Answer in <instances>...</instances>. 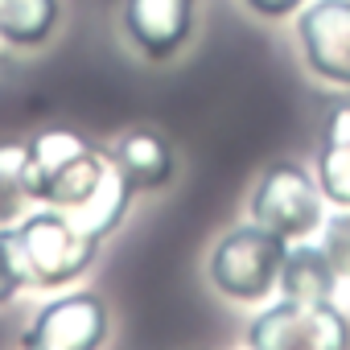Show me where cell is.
<instances>
[{"instance_id":"1","label":"cell","mask_w":350,"mask_h":350,"mask_svg":"<svg viewBox=\"0 0 350 350\" xmlns=\"http://www.w3.org/2000/svg\"><path fill=\"white\" fill-rule=\"evenodd\" d=\"M111 152L70 128H42L25 140V182L38 206L79 211L111 182Z\"/></svg>"},{"instance_id":"2","label":"cell","mask_w":350,"mask_h":350,"mask_svg":"<svg viewBox=\"0 0 350 350\" xmlns=\"http://www.w3.org/2000/svg\"><path fill=\"white\" fill-rule=\"evenodd\" d=\"M13 239H17V256L25 268L29 288H66L75 284L99 256L95 235H87L70 211L58 206H42V211H25L13 223Z\"/></svg>"},{"instance_id":"3","label":"cell","mask_w":350,"mask_h":350,"mask_svg":"<svg viewBox=\"0 0 350 350\" xmlns=\"http://www.w3.org/2000/svg\"><path fill=\"white\" fill-rule=\"evenodd\" d=\"M284 252H288V239L260 223L231 227L206 256V280L227 301L256 305L276 288Z\"/></svg>"},{"instance_id":"4","label":"cell","mask_w":350,"mask_h":350,"mask_svg":"<svg viewBox=\"0 0 350 350\" xmlns=\"http://www.w3.org/2000/svg\"><path fill=\"white\" fill-rule=\"evenodd\" d=\"M252 223L284 235L288 243L313 239L325 223V194L317 186V173H309L301 161L280 157L264 165V173L252 186Z\"/></svg>"},{"instance_id":"5","label":"cell","mask_w":350,"mask_h":350,"mask_svg":"<svg viewBox=\"0 0 350 350\" xmlns=\"http://www.w3.org/2000/svg\"><path fill=\"white\" fill-rule=\"evenodd\" d=\"M247 350H350V317L334 301H293L260 309L243 329Z\"/></svg>"},{"instance_id":"6","label":"cell","mask_w":350,"mask_h":350,"mask_svg":"<svg viewBox=\"0 0 350 350\" xmlns=\"http://www.w3.org/2000/svg\"><path fill=\"white\" fill-rule=\"evenodd\" d=\"M107 329H111V317L103 297L83 288V293L46 301L29 317L21 346L25 350H99L107 342Z\"/></svg>"},{"instance_id":"7","label":"cell","mask_w":350,"mask_h":350,"mask_svg":"<svg viewBox=\"0 0 350 350\" xmlns=\"http://www.w3.org/2000/svg\"><path fill=\"white\" fill-rule=\"evenodd\" d=\"M194 21L198 0H124L120 5V33L148 62H169L173 54H182L194 38Z\"/></svg>"},{"instance_id":"8","label":"cell","mask_w":350,"mask_h":350,"mask_svg":"<svg viewBox=\"0 0 350 350\" xmlns=\"http://www.w3.org/2000/svg\"><path fill=\"white\" fill-rule=\"evenodd\" d=\"M297 46L309 75L350 87V0H309L297 13Z\"/></svg>"},{"instance_id":"9","label":"cell","mask_w":350,"mask_h":350,"mask_svg":"<svg viewBox=\"0 0 350 350\" xmlns=\"http://www.w3.org/2000/svg\"><path fill=\"white\" fill-rule=\"evenodd\" d=\"M107 152H111L116 169L124 173V182L132 186V194L165 190L173 182V173H178V152H173V144L161 132H152V128L124 132Z\"/></svg>"},{"instance_id":"10","label":"cell","mask_w":350,"mask_h":350,"mask_svg":"<svg viewBox=\"0 0 350 350\" xmlns=\"http://www.w3.org/2000/svg\"><path fill=\"white\" fill-rule=\"evenodd\" d=\"M317 186L329 206L350 211V95L334 99L317 132Z\"/></svg>"},{"instance_id":"11","label":"cell","mask_w":350,"mask_h":350,"mask_svg":"<svg viewBox=\"0 0 350 350\" xmlns=\"http://www.w3.org/2000/svg\"><path fill=\"white\" fill-rule=\"evenodd\" d=\"M338 280H342V272L334 268L329 252H325L321 243L297 239V243H288V252H284L276 288H280V297H293V301H334Z\"/></svg>"},{"instance_id":"12","label":"cell","mask_w":350,"mask_h":350,"mask_svg":"<svg viewBox=\"0 0 350 350\" xmlns=\"http://www.w3.org/2000/svg\"><path fill=\"white\" fill-rule=\"evenodd\" d=\"M62 25V0H0V42L42 50Z\"/></svg>"},{"instance_id":"13","label":"cell","mask_w":350,"mask_h":350,"mask_svg":"<svg viewBox=\"0 0 350 350\" xmlns=\"http://www.w3.org/2000/svg\"><path fill=\"white\" fill-rule=\"evenodd\" d=\"M33 206L25 182V140H0V227L17 223Z\"/></svg>"},{"instance_id":"14","label":"cell","mask_w":350,"mask_h":350,"mask_svg":"<svg viewBox=\"0 0 350 350\" xmlns=\"http://www.w3.org/2000/svg\"><path fill=\"white\" fill-rule=\"evenodd\" d=\"M21 288H29L21 256H17V239H13V223L0 227V305H9Z\"/></svg>"},{"instance_id":"15","label":"cell","mask_w":350,"mask_h":350,"mask_svg":"<svg viewBox=\"0 0 350 350\" xmlns=\"http://www.w3.org/2000/svg\"><path fill=\"white\" fill-rule=\"evenodd\" d=\"M321 247L329 252L334 268L342 276H350V211H338L334 219L321 223Z\"/></svg>"},{"instance_id":"16","label":"cell","mask_w":350,"mask_h":350,"mask_svg":"<svg viewBox=\"0 0 350 350\" xmlns=\"http://www.w3.org/2000/svg\"><path fill=\"white\" fill-rule=\"evenodd\" d=\"M309 0H243V9L256 13L260 21H284V17H297Z\"/></svg>"},{"instance_id":"17","label":"cell","mask_w":350,"mask_h":350,"mask_svg":"<svg viewBox=\"0 0 350 350\" xmlns=\"http://www.w3.org/2000/svg\"><path fill=\"white\" fill-rule=\"evenodd\" d=\"M21 350H25V346H21Z\"/></svg>"}]
</instances>
